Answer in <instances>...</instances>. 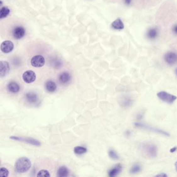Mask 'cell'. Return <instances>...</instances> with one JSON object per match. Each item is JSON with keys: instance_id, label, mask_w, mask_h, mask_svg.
I'll return each instance as SVG.
<instances>
[{"instance_id": "obj_3", "label": "cell", "mask_w": 177, "mask_h": 177, "mask_svg": "<svg viewBox=\"0 0 177 177\" xmlns=\"http://www.w3.org/2000/svg\"><path fill=\"white\" fill-rule=\"evenodd\" d=\"M157 96L162 101L168 103H172L177 99L176 96L173 95L164 91L158 92Z\"/></svg>"}, {"instance_id": "obj_5", "label": "cell", "mask_w": 177, "mask_h": 177, "mask_svg": "<svg viewBox=\"0 0 177 177\" xmlns=\"http://www.w3.org/2000/svg\"><path fill=\"white\" fill-rule=\"evenodd\" d=\"M22 79L26 83H33L36 80V73L32 70L26 71L22 75Z\"/></svg>"}, {"instance_id": "obj_9", "label": "cell", "mask_w": 177, "mask_h": 177, "mask_svg": "<svg viewBox=\"0 0 177 177\" xmlns=\"http://www.w3.org/2000/svg\"><path fill=\"white\" fill-rule=\"evenodd\" d=\"M164 59L168 64H174L177 62V54L173 52L167 53L164 56Z\"/></svg>"}, {"instance_id": "obj_24", "label": "cell", "mask_w": 177, "mask_h": 177, "mask_svg": "<svg viewBox=\"0 0 177 177\" xmlns=\"http://www.w3.org/2000/svg\"><path fill=\"white\" fill-rule=\"evenodd\" d=\"M109 155L112 159H114V160H118L119 159V156L118 155V154L113 150H110L109 151Z\"/></svg>"}, {"instance_id": "obj_1", "label": "cell", "mask_w": 177, "mask_h": 177, "mask_svg": "<svg viewBox=\"0 0 177 177\" xmlns=\"http://www.w3.org/2000/svg\"><path fill=\"white\" fill-rule=\"evenodd\" d=\"M31 167L30 159L25 157L19 158L15 163V170L18 173H24L28 171Z\"/></svg>"}, {"instance_id": "obj_11", "label": "cell", "mask_w": 177, "mask_h": 177, "mask_svg": "<svg viewBox=\"0 0 177 177\" xmlns=\"http://www.w3.org/2000/svg\"><path fill=\"white\" fill-rule=\"evenodd\" d=\"M71 79V76L70 73L68 72H64L61 74H60L58 77V80L60 83L62 84H67L70 82Z\"/></svg>"}, {"instance_id": "obj_27", "label": "cell", "mask_w": 177, "mask_h": 177, "mask_svg": "<svg viewBox=\"0 0 177 177\" xmlns=\"http://www.w3.org/2000/svg\"><path fill=\"white\" fill-rule=\"evenodd\" d=\"M173 31L176 34H177V25H174V27H173Z\"/></svg>"}, {"instance_id": "obj_7", "label": "cell", "mask_w": 177, "mask_h": 177, "mask_svg": "<svg viewBox=\"0 0 177 177\" xmlns=\"http://www.w3.org/2000/svg\"><path fill=\"white\" fill-rule=\"evenodd\" d=\"M14 48V45L11 41L6 40L2 43L1 45V50L2 52L8 54L12 52Z\"/></svg>"}, {"instance_id": "obj_13", "label": "cell", "mask_w": 177, "mask_h": 177, "mask_svg": "<svg viewBox=\"0 0 177 177\" xmlns=\"http://www.w3.org/2000/svg\"><path fill=\"white\" fill-rule=\"evenodd\" d=\"M135 125L136 126L138 127H140V128H146V129H147V130H150L151 131H155V132H156V133L163 134V135L167 136H169V134L166 133V131H163V130H158V129H155V128H152V127H150L147 126V125H144L143 124L136 123L135 124Z\"/></svg>"}, {"instance_id": "obj_12", "label": "cell", "mask_w": 177, "mask_h": 177, "mask_svg": "<svg viewBox=\"0 0 177 177\" xmlns=\"http://www.w3.org/2000/svg\"><path fill=\"white\" fill-rule=\"evenodd\" d=\"M25 99L30 103H36L39 101L37 95L33 92H29L25 95Z\"/></svg>"}, {"instance_id": "obj_30", "label": "cell", "mask_w": 177, "mask_h": 177, "mask_svg": "<svg viewBox=\"0 0 177 177\" xmlns=\"http://www.w3.org/2000/svg\"><path fill=\"white\" fill-rule=\"evenodd\" d=\"M174 166H175V168H176V171H177V161L176 163H175V164H174Z\"/></svg>"}, {"instance_id": "obj_8", "label": "cell", "mask_w": 177, "mask_h": 177, "mask_svg": "<svg viewBox=\"0 0 177 177\" xmlns=\"http://www.w3.org/2000/svg\"><path fill=\"white\" fill-rule=\"evenodd\" d=\"M10 71V66L8 62L1 61L0 63V76L3 78L8 75Z\"/></svg>"}, {"instance_id": "obj_14", "label": "cell", "mask_w": 177, "mask_h": 177, "mask_svg": "<svg viewBox=\"0 0 177 177\" xmlns=\"http://www.w3.org/2000/svg\"><path fill=\"white\" fill-rule=\"evenodd\" d=\"M122 169V166L121 164H117L115 166L112 168L109 171V176L113 177L117 176L121 173Z\"/></svg>"}, {"instance_id": "obj_29", "label": "cell", "mask_w": 177, "mask_h": 177, "mask_svg": "<svg viewBox=\"0 0 177 177\" xmlns=\"http://www.w3.org/2000/svg\"><path fill=\"white\" fill-rule=\"evenodd\" d=\"M131 0H125V2L127 5H130L131 3Z\"/></svg>"}, {"instance_id": "obj_16", "label": "cell", "mask_w": 177, "mask_h": 177, "mask_svg": "<svg viewBox=\"0 0 177 177\" xmlns=\"http://www.w3.org/2000/svg\"><path fill=\"white\" fill-rule=\"evenodd\" d=\"M8 89L12 93H17L20 91L19 85L16 82H10L8 84Z\"/></svg>"}, {"instance_id": "obj_23", "label": "cell", "mask_w": 177, "mask_h": 177, "mask_svg": "<svg viewBox=\"0 0 177 177\" xmlns=\"http://www.w3.org/2000/svg\"><path fill=\"white\" fill-rule=\"evenodd\" d=\"M37 177H51V174L47 170H41L37 173Z\"/></svg>"}, {"instance_id": "obj_26", "label": "cell", "mask_w": 177, "mask_h": 177, "mask_svg": "<svg viewBox=\"0 0 177 177\" xmlns=\"http://www.w3.org/2000/svg\"><path fill=\"white\" fill-rule=\"evenodd\" d=\"M156 177H167V175L166 174H165V173H161V174H159L156 175Z\"/></svg>"}, {"instance_id": "obj_31", "label": "cell", "mask_w": 177, "mask_h": 177, "mask_svg": "<svg viewBox=\"0 0 177 177\" xmlns=\"http://www.w3.org/2000/svg\"></svg>"}, {"instance_id": "obj_18", "label": "cell", "mask_w": 177, "mask_h": 177, "mask_svg": "<svg viewBox=\"0 0 177 177\" xmlns=\"http://www.w3.org/2000/svg\"><path fill=\"white\" fill-rule=\"evenodd\" d=\"M69 170L65 166L60 167L57 170V176L59 177H67L69 175Z\"/></svg>"}, {"instance_id": "obj_17", "label": "cell", "mask_w": 177, "mask_h": 177, "mask_svg": "<svg viewBox=\"0 0 177 177\" xmlns=\"http://www.w3.org/2000/svg\"><path fill=\"white\" fill-rule=\"evenodd\" d=\"M112 27L116 30H122L124 28L123 22L120 18H118L112 22Z\"/></svg>"}, {"instance_id": "obj_6", "label": "cell", "mask_w": 177, "mask_h": 177, "mask_svg": "<svg viewBox=\"0 0 177 177\" xmlns=\"http://www.w3.org/2000/svg\"><path fill=\"white\" fill-rule=\"evenodd\" d=\"M45 60L43 57L41 55H36L33 56L31 60V64L36 68H40L45 64Z\"/></svg>"}, {"instance_id": "obj_10", "label": "cell", "mask_w": 177, "mask_h": 177, "mask_svg": "<svg viewBox=\"0 0 177 177\" xmlns=\"http://www.w3.org/2000/svg\"><path fill=\"white\" fill-rule=\"evenodd\" d=\"M10 138L13 140H17V141H21L25 142L27 143L31 144L32 145H34L36 146H40V142L37 141V140L34 139L29 138H22V137H15V136H12L10 137Z\"/></svg>"}, {"instance_id": "obj_28", "label": "cell", "mask_w": 177, "mask_h": 177, "mask_svg": "<svg viewBox=\"0 0 177 177\" xmlns=\"http://www.w3.org/2000/svg\"><path fill=\"white\" fill-rule=\"evenodd\" d=\"M177 150V147H173V148H171V149L170 150V152H171V153H174V152H175V151H176Z\"/></svg>"}, {"instance_id": "obj_25", "label": "cell", "mask_w": 177, "mask_h": 177, "mask_svg": "<svg viewBox=\"0 0 177 177\" xmlns=\"http://www.w3.org/2000/svg\"><path fill=\"white\" fill-rule=\"evenodd\" d=\"M9 174V171L8 169L4 167H2L0 169V176L1 177H8Z\"/></svg>"}, {"instance_id": "obj_21", "label": "cell", "mask_w": 177, "mask_h": 177, "mask_svg": "<svg viewBox=\"0 0 177 177\" xmlns=\"http://www.w3.org/2000/svg\"><path fill=\"white\" fill-rule=\"evenodd\" d=\"M87 151V150L86 148L80 146H77L74 148V152L78 155H81L85 153H86Z\"/></svg>"}, {"instance_id": "obj_20", "label": "cell", "mask_w": 177, "mask_h": 177, "mask_svg": "<svg viewBox=\"0 0 177 177\" xmlns=\"http://www.w3.org/2000/svg\"><path fill=\"white\" fill-rule=\"evenodd\" d=\"M9 13H10V9L7 6H4L2 8L0 11V18L2 19L5 18L9 15Z\"/></svg>"}, {"instance_id": "obj_4", "label": "cell", "mask_w": 177, "mask_h": 177, "mask_svg": "<svg viewBox=\"0 0 177 177\" xmlns=\"http://www.w3.org/2000/svg\"><path fill=\"white\" fill-rule=\"evenodd\" d=\"M25 33V29L22 26H17L12 30L13 37L16 40H19L24 37Z\"/></svg>"}, {"instance_id": "obj_2", "label": "cell", "mask_w": 177, "mask_h": 177, "mask_svg": "<svg viewBox=\"0 0 177 177\" xmlns=\"http://www.w3.org/2000/svg\"><path fill=\"white\" fill-rule=\"evenodd\" d=\"M142 152L148 157L154 158L156 156L157 147L151 143H144L141 147Z\"/></svg>"}, {"instance_id": "obj_15", "label": "cell", "mask_w": 177, "mask_h": 177, "mask_svg": "<svg viewBox=\"0 0 177 177\" xmlns=\"http://www.w3.org/2000/svg\"><path fill=\"white\" fill-rule=\"evenodd\" d=\"M46 91L49 92H54L57 89L56 84L53 80H48L45 85Z\"/></svg>"}, {"instance_id": "obj_22", "label": "cell", "mask_w": 177, "mask_h": 177, "mask_svg": "<svg viewBox=\"0 0 177 177\" xmlns=\"http://www.w3.org/2000/svg\"><path fill=\"white\" fill-rule=\"evenodd\" d=\"M141 167L140 164H135L130 170V173L133 174H136V173H139L141 170Z\"/></svg>"}, {"instance_id": "obj_19", "label": "cell", "mask_w": 177, "mask_h": 177, "mask_svg": "<svg viewBox=\"0 0 177 177\" xmlns=\"http://www.w3.org/2000/svg\"><path fill=\"white\" fill-rule=\"evenodd\" d=\"M158 34V30L156 29L151 28L147 31V36L149 39H154L157 37Z\"/></svg>"}]
</instances>
